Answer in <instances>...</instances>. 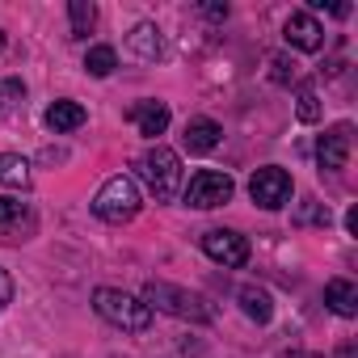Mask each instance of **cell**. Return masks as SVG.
<instances>
[{
	"label": "cell",
	"mask_w": 358,
	"mask_h": 358,
	"mask_svg": "<svg viewBox=\"0 0 358 358\" xmlns=\"http://www.w3.org/2000/svg\"><path fill=\"white\" fill-rule=\"evenodd\" d=\"M350 122H337L333 131H324L320 135V143H316V164H320V173H341L345 169V160H350Z\"/></svg>",
	"instance_id": "cell-9"
},
{
	"label": "cell",
	"mask_w": 358,
	"mask_h": 358,
	"mask_svg": "<svg viewBox=\"0 0 358 358\" xmlns=\"http://www.w3.org/2000/svg\"><path fill=\"white\" fill-rule=\"evenodd\" d=\"M324 303H329L337 316L354 320V316H358V287H354L350 278H329V282H324Z\"/></svg>",
	"instance_id": "cell-13"
},
{
	"label": "cell",
	"mask_w": 358,
	"mask_h": 358,
	"mask_svg": "<svg viewBox=\"0 0 358 358\" xmlns=\"http://www.w3.org/2000/svg\"><path fill=\"white\" fill-rule=\"evenodd\" d=\"M0 51H5V30H0Z\"/></svg>",
	"instance_id": "cell-28"
},
{
	"label": "cell",
	"mask_w": 358,
	"mask_h": 358,
	"mask_svg": "<svg viewBox=\"0 0 358 358\" xmlns=\"http://www.w3.org/2000/svg\"><path fill=\"white\" fill-rule=\"evenodd\" d=\"M220 139H224V131H220V122H211V118H190V122H186V135H182L186 152H194V156L220 148Z\"/></svg>",
	"instance_id": "cell-12"
},
{
	"label": "cell",
	"mask_w": 358,
	"mask_h": 358,
	"mask_svg": "<svg viewBox=\"0 0 358 358\" xmlns=\"http://www.w3.org/2000/svg\"><path fill=\"white\" fill-rule=\"evenodd\" d=\"M68 17H72V38H85L97 22V9H93V0H72L68 5Z\"/></svg>",
	"instance_id": "cell-18"
},
{
	"label": "cell",
	"mask_w": 358,
	"mask_h": 358,
	"mask_svg": "<svg viewBox=\"0 0 358 358\" xmlns=\"http://www.w3.org/2000/svg\"><path fill=\"white\" fill-rule=\"evenodd\" d=\"M139 207H143L139 186H135V177H127V173L110 177V182L97 190V199H93V215L106 220V224H131L139 215Z\"/></svg>",
	"instance_id": "cell-4"
},
{
	"label": "cell",
	"mask_w": 358,
	"mask_h": 358,
	"mask_svg": "<svg viewBox=\"0 0 358 358\" xmlns=\"http://www.w3.org/2000/svg\"><path fill=\"white\" fill-rule=\"evenodd\" d=\"M203 253L211 262H220L224 270H241L249 262V241L232 228H211V232H203Z\"/></svg>",
	"instance_id": "cell-7"
},
{
	"label": "cell",
	"mask_w": 358,
	"mask_h": 358,
	"mask_svg": "<svg viewBox=\"0 0 358 358\" xmlns=\"http://www.w3.org/2000/svg\"><path fill=\"white\" fill-rule=\"evenodd\" d=\"M203 13H207L211 22H224V17H228V5H203Z\"/></svg>",
	"instance_id": "cell-24"
},
{
	"label": "cell",
	"mask_w": 358,
	"mask_h": 358,
	"mask_svg": "<svg viewBox=\"0 0 358 358\" xmlns=\"http://www.w3.org/2000/svg\"><path fill=\"white\" fill-rule=\"evenodd\" d=\"M85 68H89V76H110V72L118 68V55H114V47H89V55H85Z\"/></svg>",
	"instance_id": "cell-19"
},
{
	"label": "cell",
	"mask_w": 358,
	"mask_h": 358,
	"mask_svg": "<svg viewBox=\"0 0 358 358\" xmlns=\"http://www.w3.org/2000/svg\"><path fill=\"white\" fill-rule=\"evenodd\" d=\"M131 122L139 127V135H164V127H169V106L164 101H135L131 106Z\"/></svg>",
	"instance_id": "cell-11"
},
{
	"label": "cell",
	"mask_w": 358,
	"mask_h": 358,
	"mask_svg": "<svg viewBox=\"0 0 358 358\" xmlns=\"http://www.w3.org/2000/svg\"><path fill=\"white\" fill-rule=\"evenodd\" d=\"M143 303H148V308H160V312H169V316H177V320H194V324H207V320H211V308H207L203 295H194V291H186V287H173V282H164V278H152V282L143 287Z\"/></svg>",
	"instance_id": "cell-3"
},
{
	"label": "cell",
	"mask_w": 358,
	"mask_h": 358,
	"mask_svg": "<svg viewBox=\"0 0 358 358\" xmlns=\"http://www.w3.org/2000/svg\"><path fill=\"white\" fill-rule=\"evenodd\" d=\"M249 194H253V203L266 207V211L287 207V203H291V173L278 169V164L257 169V173H253V182H249Z\"/></svg>",
	"instance_id": "cell-6"
},
{
	"label": "cell",
	"mask_w": 358,
	"mask_h": 358,
	"mask_svg": "<svg viewBox=\"0 0 358 358\" xmlns=\"http://www.w3.org/2000/svg\"><path fill=\"white\" fill-rule=\"evenodd\" d=\"M127 47H131V55H139V59H160V51H164V38H160V30L156 26H135L131 34H127Z\"/></svg>",
	"instance_id": "cell-14"
},
{
	"label": "cell",
	"mask_w": 358,
	"mask_h": 358,
	"mask_svg": "<svg viewBox=\"0 0 358 358\" xmlns=\"http://www.w3.org/2000/svg\"><path fill=\"white\" fill-rule=\"evenodd\" d=\"M295 114H299V122H316L320 118V97H316V89H299L295 93Z\"/></svg>",
	"instance_id": "cell-20"
},
{
	"label": "cell",
	"mask_w": 358,
	"mask_h": 358,
	"mask_svg": "<svg viewBox=\"0 0 358 358\" xmlns=\"http://www.w3.org/2000/svg\"><path fill=\"white\" fill-rule=\"evenodd\" d=\"M287 358H320V354H303V350H295V354H287Z\"/></svg>",
	"instance_id": "cell-27"
},
{
	"label": "cell",
	"mask_w": 358,
	"mask_h": 358,
	"mask_svg": "<svg viewBox=\"0 0 358 358\" xmlns=\"http://www.w3.org/2000/svg\"><path fill=\"white\" fill-rule=\"evenodd\" d=\"M282 38H287V47H295V51H320V47H324V26H320L312 13H291L287 26H282Z\"/></svg>",
	"instance_id": "cell-10"
},
{
	"label": "cell",
	"mask_w": 358,
	"mask_h": 358,
	"mask_svg": "<svg viewBox=\"0 0 358 358\" xmlns=\"http://www.w3.org/2000/svg\"><path fill=\"white\" fill-rule=\"evenodd\" d=\"M270 68H274L270 76H274L278 85H291V80H295V64H287L282 55H274V59H270Z\"/></svg>",
	"instance_id": "cell-22"
},
{
	"label": "cell",
	"mask_w": 358,
	"mask_h": 358,
	"mask_svg": "<svg viewBox=\"0 0 358 358\" xmlns=\"http://www.w3.org/2000/svg\"><path fill=\"white\" fill-rule=\"evenodd\" d=\"M135 169H139V182L148 186V194H156V203H173L177 190H182V156L164 143L148 148L135 160Z\"/></svg>",
	"instance_id": "cell-1"
},
{
	"label": "cell",
	"mask_w": 358,
	"mask_h": 358,
	"mask_svg": "<svg viewBox=\"0 0 358 358\" xmlns=\"http://www.w3.org/2000/svg\"><path fill=\"white\" fill-rule=\"evenodd\" d=\"M236 299H241L245 316H249V320H257V324H266V320L274 316V303H270V295H266L262 287H253V282H249V287H241V295H236Z\"/></svg>",
	"instance_id": "cell-16"
},
{
	"label": "cell",
	"mask_w": 358,
	"mask_h": 358,
	"mask_svg": "<svg viewBox=\"0 0 358 358\" xmlns=\"http://www.w3.org/2000/svg\"><path fill=\"white\" fill-rule=\"evenodd\" d=\"M295 224H320V228H329V207L316 203V199H303L299 211H295Z\"/></svg>",
	"instance_id": "cell-21"
},
{
	"label": "cell",
	"mask_w": 358,
	"mask_h": 358,
	"mask_svg": "<svg viewBox=\"0 0 358 358\" xmlns=\"http://www.w3.org/2000/svg\"><path fill=\"white\" fill-rule=\"evenodd\" d=\"M34 228H38V220H34L30 203L0 194V241H30Z\"/></svg>",
	"instance_id": "cell-8"
},
{
	"label": "cell",
	"mask_w": 358,
	"mask_h": 358,
	"mask_svg": "<svg viewBox=\"0 0 358 358\" xmlns=\"http://www.w3.org/2000/svg\"><path fill=\"white\" fill-rule=\"evenodd\" d=\"M47 127H51L55 135L85 127V106H80V101H55V106L47 110Z\"/></svg>",
	"instance_id": "cell-15"
},
{
	"label": "cell",
	"mask_w": 358,
	"mask_h": 358,
	"mask_svg": "<svg viewBox=\"0 0 358 358\" xmlns=\"http://www.w3.org/2000/svg\"><path fill=\"white\" fill-rule=\"evenodd\" d=\"M9 303H13V278H9V270H0V312Z\"/></svg>",
	"instance_id": "cell-23"
},
{
	"label": "cell",
	"mask_w": 358,
	"mask_h": 358,
	"mask_svg": "<svg viewBox=\"0 0 358 358\" xmlns=\"http://www.w3.org/2000/svg\"><path fill=\"white\" fill-rule=\"evenodd\" d=\"M232 177L220 173V169H199L190 177V186H186V207H199V211H211V207H224L232 199Z\"/></svg>",
	"instance_id": "cell-5"
},
{
	"label": "cell",
	"mask_w": 358,
	"mask_h": 358,
	"mask_svg": "<svg viewBox=\"0 0 358 358\" xmlns=\"http://www.w3.org/2000/svg\"><path fill=\"white\" fill-rule=\"evenodd\" d=\"M345 232H358V207L345 211Z\"/></svg>",
	"instance_id": "cell-25"
},
{
	"label": "cell",
	"mask_w": 358,
	"mask_h": 358,
	"mask_svg": "<svg viewBox=\"0 0 358 358\" xmlns=\"http://www.w3.org/2000/svg\"><path fill=\"white\" fill-rule=\"evenodd\" d=\"M5 89H9V93H13V97H22V93H26V85H22V80H17V76H13V80H9V85H5Z\"/></svg>",
	"instance_id": "cell-26"
},
{
	"label": "cell",
	"mask_w": 358,
	"mask_h": 358,
	"mask_svg": "<svg viewBox=\"0 0 358 358\" xmlns=\"http://www.w3.org/2000/svg\"><path fill=\"white\" fill-rule=\"evenodd\" d=\"M0 182H5V186H17V190H26V186H30V164H26L22 156L5 152V156H0Z\"/></svg>",
	"instance_id": "cell-17"
},
{
	"label": "cell",
	"mask_w": 358,
	"mask_h": 358,
	"mask_svg": "<svg viewBox=\"0 0 358 358\" xmlns=\"http://www.w3.org/2000/svg\"><path fill=\"white\" fill-rule=\"evenodd\" d=\"M93 308H97L101 320H110V324L122 329V333H143V329L152 324V308H148L143 299L118 291V287H97V291H93Z\"/></svg>",
	"instance_id": "cell-2"
}]
</instances>
